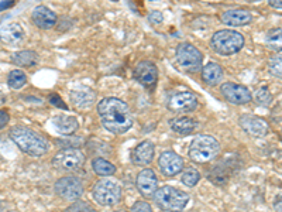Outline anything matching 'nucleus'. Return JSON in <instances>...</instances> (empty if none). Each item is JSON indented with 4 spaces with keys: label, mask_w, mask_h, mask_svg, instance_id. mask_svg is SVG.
<instances>
[{
    "label": "nucleus",
    "mask_w": 282,
    "mask_h": 212,
    "mask_svg": "<svg viewBox=\"0 0 282 212\" xmlns=\"http://www.w3.org/2000/svg\"><path fill=\"white\" fill-rule=\"evenodd\" d=\"M148 20H150V23H153V24H160V23H163L164 16H163V13H161V11L154 10V11H151V13H150Z\"/></svg>",
    "instance_id": "obj_35"
},
{
    "label": "nucleus",
    "mask_w": 282,
    "mask_h": 212,
    "mask_svg": "<svg viewBox=\"0 0 282 212\" xmlns=\"http://www.w3.org/2000/svg\"><path fill=\"white\" fill-rule=\"evenodd\" d=\"M27 82V76L21 70H13L7 76V83L11 89H20Z\"/></svg>",
    "instance_id": "obj_27"
},
{
    "label": "nucleus",
    "mask_w": 282,
    "mask_h": 212,
    "mask_svg": "<svg viewBox=\"0 0 282 212\" xmlns=\"http://www.w3.org/2000/svg\"><path fill=\"white\" fill-rule=\"evenodd\" d=\"M222 78H223V70H222V67L219 64L209 63V64L203 67V70H202V79H203L205 83H208L210 86H215V85L220 83Z\"/></svg>",
    "instance_id": "obj_22"
},
{
    "label": "nucleus",
    "mask_w": 282,
    "mask_h": 212,
    "mask_svg": "<svg viewBox=\"0 0 282 212\" xmlns=\"http://www.w3.org/2000/svg\"><path fill=\"white\" fill-rule=\"evenodd\" d=\"M50 103L54 105L55 108H58V109H68V106H66L65 102L59 98L58 93H51V95H50Z\"/></svg>",
    "instance_id": "obj_34"
},
{
    "label": "nucleus",
    "mask_w": 282,
    "mask_h": 212,
    "mask_svg": "<svg viewBox=\"0 0 282 212\" xmlns=\"http://www.w3.org/2000/svg\"><path fill=\"white\" fill-rule=\"evenodd\" d=\"M53 163L58 170L73 171L83 166L85 154L79 148H62L61 151H58L55 154Z\"/></svg>",
    "instance_id": "obj_8"
},
{
    "label": "nucleus",
    "mask_w": 282,
    "mask_h": 212,
    "mask_svg": "<svg viewBox=\"0 0 282 212\" xmlns=\"http://www.w3.org/2000/svg\"><path fill=\"white\" fill-rule=\"evenodd\" d=\"M154 200L157 205L167 212L182 211L189 201V195L171 185H165L157 190L154 194Z\"/></svg>",
    "instance_id": "obj_3"
},
{
    "label": "nucleus",
    "mask_w": 282,
    "mask_h": 212,
    "mask_svg": "<svg viewBox=\"0 0 282 212\" xmlns=\"http://www.w3.org/2000/svg\"><path fill=\"white\" fill-rule=\"evenodd\" d=\"M55 193L66 201H78L82 197L83 185L76 177H62L55 183Z\"/></svg>",
    "instance_id": "obj_9"
},
{
    "label": "nucleus",
    "mask_w": 282,
    "mask_h": 212,
    "mask_svg": "<svg viewBox=\"0 0 282 212\" xmlns=\"http://www.w3.org/2000/svg\"><path fill=\"white\" fill-rule=\"evenodd\" d=\"M158 167L163 174L172 177L182 171L183 158L178 153L168 150V151H164L158 158Z\"/></svg>",
    "instance_id": "obj_12"
},
{
    "label": "nucleus",
    "mask_w": 282,
    "mask_h": 212,
    "mask_svg": "<svg viewBox=\"0 0 282 212\" xmlns=\"http://www.w3.org/2000/svg\"><path fill=\"white\" fill-rule=\"evenodd\" d=\"M247 1H250V3H253V1H260V0H247Z\"/></svg>",
    "instance_id": "obj_40"
},
{
    "label": "nucleus",
    "mask_w": 282,
    "mask_h": 212,
    "mask_svg": "<svg viewBox=\"0 0 282 212\" xmlns=\"http://www.w3.org/2000/svg\"><path fill=\"white\" fill-rule=\"evenodd\" d=\"M275 210L277 211H280V212H282V195L275 201Z\"/></svg>",
    "instance_id": "obj_39"
},
{
    "label": "nucleus",
    "mask_w": 282,
    "mask_h": 212,
    "mask_svg": "<svg viewBox=\"0 0 282 212\" xmlns=\"http://www.w3.org/2000/svg\"><path fill=\"white\" fill-rule=\"evenodd\" d=\"M220 144L209 135H199L192 140L189 146V157L195 163H208L218 156Z\"/></svg>",
    "instance_id": "obj_5"
},
{
    "label": "nucleus",
    "mask_w": 282,
    "mask_h": 212,
    "mask_svg": "<svg viewBox=\"0 0 282 212\" xmlns=\"http://www.w3.org/2000/svg\"><path fill=\"white\" fill-rule=\"evenodd\" d=\"M222 21L227 26L231 27H238V26H246L248 23H251L253 16L250 11L241 9H234V10H227L222 14Z\"/></svg>",
    "instance_id": "obj_19"
},
{
    "label": "nucleus",
    "mask_w": 282,
    "mask_h": 212,
    "mask_svg": "<svg viewBox=\"0 0 282 212\" xmlns=\"http://www.w3.org/2000/svg\"><path fill=\"white\" fill-rule=\"evenodd\" d=\"M40 58L37 56V53L31 51V50H23V51H17L11 56V63L18 65V67H34L38 64Z\"/></svg>",
    "instance_id": "obj_23"
},
{
    "label": "nucleus",
    "mask_w": 282,
    "mask_h": 212,
    "mask_svg": "<svg viewBox=\"0 0 282 212\" xmlns=\"http://www.w3.org/2000/svg\"><path fill=\"white\" fill-rule=\"evenodd\" d=\"M220 91H222V95L225 96L226 101L230 102V103H234V105H246L253 98L251 92L247 89L246 86L234 82L223 83Z\"/></svg>",
    "instance_id": "obj_10"
},
{
    "label": "nucleus",
    "mask_w": 282,
    "mask_h": 212,
    "mask_svg": "<svg viewBox=\"0 0 282 212\" xmlns=\"http://www.w3.org/2000/svg\"><path fill=\"white\" fill-rule=\"evenodd\" d=\"M71 101L78 109H89L96 101V93L88 86H79L71 91Z\"/></svg>",
    "instance_id": "obj_17"
},
{
    "label": "nucleus",
    "mask_w": 282,
    "mask_h": 212,
    "mask_svg": "<svg viewBox=\"0 0 282 212\" xmlns=\"http://www.w3.org/2000/svg\"><path fill=\"white\" fill-rule=\"evenodd\" d=\"M131 212H153L151 205L146 201H137L133 207H131Z\"/></svg>",
    "instance_id": "obj_33"
},
{
    "label": "nucleus",
    "mask_w": 282,
    "mask_h": 212,
    "mask_svg": "<svg viewBox=\"0 0 282 212\" xmlns=\"http://www.w3.org/2000/svg\"><path fill=\"white\" fill-rule=\"evenodd\" d=\"M200 174L199 171H196L195 168H188L182 175V183L188 187H195L199 183Z\"/></svg>",
    "instance_id": "obj_28"
},
{
    "label": "nucleus",
    "mask_w": 282,
    "mask_h": 212,
    "mask_svg": "<svg viewBox=\"0 0 282 212\" xmlns=\"http://www.w3.org/2000/svg\"><path fill=\"white\" fill-rule=\"evenodd\" d=\"M102 125L114 135H123L133 126V118L128 106L117 98H105L98 105Z\"/></svg>",
    "instance_id": "obj_1"
},
{
    "label": "nucleus",
    "mask_w": 282,
    "mask_h": 212,
    "mask_svg": "<svg viewBox=\"0 0 282 212\" xmlns=\"http://www.w3.org/2000/svg\"><path fill=\"white\" fill-rule=\"evenodd\" d=\"M268 67H270L271 74L275 75V76H278V78H282V53L271 57V58H270V64H268Z\"/></svg>",
    "instance_id": "obj_29"
},
{
    "label": "nucleus",
    "mask_w": 282,
    "mask_h": 212,
    "mask_svg": "<svg viewBox=\"0 0 282 212\" xmlns=\"http://www.w3.org/2000/svg\"><path fill=\"white\" fill-rule=\"evenodd\" d=\"M270 4L275 9H282V0H270Z\"/></svg>",
    "instance_id": "obj_38"
},
{
    "label": "nucleus",
    "mask_w": 282,
    "mask_h": 212,
    "mask_svg": "<svg viewBox=\"0 0 282 212\" xmlns=\"http://www.w3.org/2000/svg\"><path fill=\"white\" fill-rule=\"evenodd\" d=\"M31 19L34 21L37 27L43 28V30H48V28L54 27L56 24V14L51 9H48L47 6H37L36 9L33 10L31 13Z\"/></svg>",
    "instance_id": "obj_16"
},
{
    "label": "nucleus",
    "mask_w": 282,
    "mask_h": 212,
    "mask_svg": "<svg viewBox=\"0 0 282 212\" xmlns=\"http://www.w3.org/2000/svg\"><path fill=\"white\" fill-rule=\"evenodd\" d=\"M210 44L220 56H231L244 47V37L234 30H220L213 34Z\"/></svg>",
    "instance_id": "obj_4"
},
{
    "label": "nucleus",
    "mask_w": 282,
    "mask_h": 212,
    "mask_svg": "<svg viewBox=\"0 0 282 212\" xmlns=\"http://www.w3.org/2000/svg\"><path fill=\"white\" fill-rule=\"evenodd\" d=\"M265 44L274 51H282V27L273 28L265 36Z\"/></svg>",
    "instance_id": "obj_26"
},
{
    "label": "nucleus",
    "mask_w": 282,
    "mask_h": 212,
    "mask_svg": "<svg viewBox=\"0 0 282 212\" xmlns=\"http://www.w3.org/2000/svg\"><path fill=\"white\" fill-rule=\"evenodd\" d=\"M92 197L96 203L103 207L116 205L121 198V188L113 180H100L93 185Z\"/></svg>",
    "instance_id": "obj_7"
},
{
    "label": "nucleus",
    "mask_w": 282,
    "mask_h": 212,
    "mask_svg": "<svg viewBox=\"0 0 282 212\" xmlns=\"http://www.w3.org/2000/svg\"><path fill=\"white\" fill-rule=\"evenodd\" d=\"M196 128H198V123L191 118H178V119L171 122V129L181 136L191 135L192 132H195Z\"/></svg>",
    "instance_id": "obj_24"
},
{
    "label": "nucleus",
    "mask_w": 282,
    "mask_h": 212,
    "mask_svg": "<svg viewBox=\"0 0 282 212\" xmlns=\"http://www.w3.org/2000/svg\"><path fill=\"white\" fill-rule=\"evenodd\" d=\"M134 78L143 86L153 89L158 81V70L151 61H140L134 68Z\"/></svg>",
    "instance_id": "obj_11"
},
{
    "label": "nucleus",
    "mask_w": 282,
    "mask_h": 212,
    "mask_svg": "<svg viewBox=\"0 0 282 212\" xmlns=\"http://www.w3.org/2000/svg\"><path fill=\"white\" fill-rule=\"evenodd\" d=\"M53 125L56 129V132L62 133V135H72L73 132H76L79 128L78 120L75 119L73 116H68V115H58L55 116L53 120Z\"/></svg>",
    "instance_id": "obj_21"
},
{
    "label": "nucleus",
    "mask_w": 282,
    "mask_h": 212,
    "mask_svg": "<svg viewBox=\"0 0 282 212\" xmlns=\"http://www.w3.org/2000/svg\"><path fill=\"white\" fill-rule=\"evenodd\" d=\"M240 126L246 132L247 135L253 136V138H264L268 133V123L261 118L257 116H250V115H244L240 119Z\"/></svg>",
    "instance_id": "obj_14"
},
{
    "label": "nucleus",
    "mask_w": 282,
    "mask_h": 212,
    "mask_svg": "<svg viewBox=\"0 0 282 212\" xmlns=\"http://www.w3.org/2000/svg\"><path fill=\"white\" fill-rule=\"evenodd\" d=\"M10 116L6 111H0V129H3L9 123Z\"/></svg>",
    "instance_id": "obj_36"
},
{
    "label": "nucleus",
    "mask_w": 282,
    "mask_h": 212,
    "mask_svg": "<svg viewBox=\"0 0 282 212\" xmlns=\"http://www.w3.org/2000/svg\"><path fill=\"white\" fill-rule=\"evenodd\" d=\"M10 138L17 144V147L27 153L28 156L40 157L46 154L48 150V143L43 136H40L33 129L24 126H16L10 130Z\"/></svg>",
    "instance_id": "obj_2"
},
{
    "label": "nucleus",
    "mask_w": 282,
    "mask_h": 212,
    "mask_svg": "<svg viewBox=\"0 0 282 212\" xmlns=\"http://www.w3.org/2000/svg\"><path fill=\"white\" fill-rule=\"evenodd\" d=\"M175 60H176L178 67L182 70L183 72L195 74V72L200 71V68H202L203 57L196 47H193L189 43H181L176 47Z\"/></svg>",
    "instance_id": "obj_6"
},
{
    "label": "nucleus",
    "mask_w": 282,
    "mask_h": 212,
    "mask_svg": "<svg viewBox=\"0 0 282 212\" xmlns=\"http://www.w3.org/2000/svg\"><path fill=\"white\" fill-rule=\"evenodd\" d=\"M136 185L138 188V191L141 193V195H144L147 198H153L154 194L158 190V180L157 175L153 170L146 168L143 171H140L137 175Z\"/></svg>",
    "instance_id": "obj_13"
},
{
    "label": "nucleus",
    "mask_w": 282,
    "mask_h": 212,
    "mask_svg": "<svg viewBox=\"0 0 282 212\" xmlns=\"http://www.w3.org/2000/svg\"><path fill=\"white\" fill-rule=\"evenodd\" d=\"M255 101L258 102L260 105L267 106L273 102V95L268 91V88H260L257 92H255Z\"/></svg>",
    "instance_id": "obj_30"
},
{
    "label": "nucleus",
    "mask_w": 282,
    "mask_h": 212,
    "mask_svg": "<svg viewBox=\"0 0 282 212\" xmlns=\"http://www.w3.org/2000/svg\"><path fill=\"white\" fill-rule=\"evenodd\" d=\"M168 106L172 112H191L196 109L198 99L192 92H178L171 96Z\"/></svg>",
    "instance_id": "obj_15"
},
{
    "label": "nucleus",
    "mask_w": 282,
    "mask_h": 212,
    "mask_svg": "<svg viewBox=\"0 0 282 212\" xmlns=\"http://www.w3.org/2000/svg\"><path fill=\"white\" fill-rule=\"evenodd\" d=\"M24 38V31L18 23H10L6 24L4 27L0 30V40L4 44L9 46H16L18 43H21Z\"/></svg>",
    "instance_id": "obj_20"
},
{
    "label": "nucleus",
    "mask_w": 282,
    "mask_h": 212,
    "mask_svg": "<svg viewBox=\"0 0 282 212\" xmlns=\"http://www.w3.org/2000/svg\"><path fill=\"white\" fill-rule=\"evenodd\" d=\"M154 144L151 141H141L131 153V160L137 166H148L154 158Z\"/></svg>",
    "instance_id": "obj_18"
},
{
    "label": "nucleus",
    "mask_w": 282,
    "mask_h": 212,
    "mask_svg": "<svg viewBox=\"0 0 282 212\" xmlns=\"http://www.w3.org/2000/svg\"><path fill=\"white\" fill-rule=\"evenodd\" d=\"M56 143H58L59 146H62V148H78L81 144H82V141H81V139L79 138L58 140Z\"/></svg>",
    "instance_id": "obj_31"
},
{
    "label": "nucleus",
    "mask_w": 282,
    "mask_h": 212,
    "mask_svg": "<svg viewBox=\"0 0 282 212\" xmlns=\"http://www.w3.org/2000/svg\"><path fill=\"white\" fill-rule=\"evenodd\" d=\"M92 168H93V171L98 175H100V177H109V175L116 173V167L113 166L110 161L105 160V158H100V157L93 160Z\"/></svg>",
    "instance_id": "obj_25"
},
{
    "label": "nucleus",
    "mask_w": 282,
    "mask_h": 212,
    "mask_svg": "<svg viewBox=\"0 0 282 212\" xmlns=\"http://www.w3.org/2000/svg\"><path fill=\"white\" fill-rule=\"evenodd\" d=\"M151 1H153V0H151Z\"/></svg>",
    "instance_id": "obj_41"
},
{
    "label": "nucleus",
    "mask_w": 282,
    "mask_h": 212,
    "mask_svg": "<svg viewBox=\"0 0 282 212\" xmlns=\"http://www.w3.org/2000/svg\"><path fill=\"white\" fill-rule=\"evenodd\" d=\"M65 212H93L91 205L86 203H76L73 204L72 207H69Z\"/></svg>",
    "instance_id": "obj_32"
},
{
    "label": "nucleus",
    "mask_w": 282,
    "mask_h": 212,
    "mask_svg": "<svg viewBox=\"0 0 282 212\" xmlns=\"http://www.w3.org/2000/svg\"><path fill=\"white\" fill-rule=\"evenodd\" d=\"M14 3H16L14 0H1V1H0V13H1L3 10L10 9Z\"/></svg>",
    "instance_id": "obj_37"
}]
</instances>
